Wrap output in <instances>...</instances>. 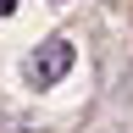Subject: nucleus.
Listing matches in <instances>:
<instances>
[{
	"label": "nucleus",
	"mask_w": 133,
	"mask_h": 133,
	"mask_svg": "<svg viewBox=\"0 0 133 133\" xmlns=\"http://www.w3.org/2000/svg\"><path fill=\"white\" fill-rule=\"evenodd\" d=\"M66 66H72V44H66V39H50L44 50H33V56H28V78L39 83V89H50V83L66 78Z\"/></svg>",
	"instance_id": "nucleus-1"
},
{
	"label": "nucleus",
	"mask_w": 133,
	"mask_h": 133,
	"mask_svg": "<svg viewBox=\"0 0 133 133\" xmlns=\"http://www.w3.org/2000/svg\"><path fill=\"white\" fill-rule=\"evenodd\" d=\"M11 6H17V0H0V17H11Z\"/></svg>",
	"instance_id": "nucleus-2"
}]
</instances>
